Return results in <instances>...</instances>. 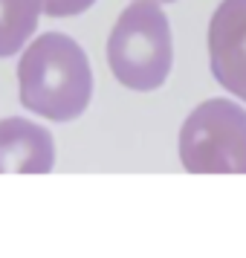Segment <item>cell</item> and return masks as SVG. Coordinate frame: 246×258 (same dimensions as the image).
<instances>
[{"instance_id": "obj_1", "label": "cell", "mask_w": 246, "mask_h": 258, "mask_svg": "<svg viewBox=\"0 0 246 258\" xmlns=\"http://www.w3.org/2000/svg\"><path fill=\"white\" fill-rule=\"evenodd\" d=\"M21 105L52 122L78 119L93 96L90 61L70 35L44 32L26 47L18 64Z\"/></svg>"}, {"instance_id": "obj_2", "label": "cell", "mask_w": 246, "mask_h": 258, "mask_svg": "<svg viewBox=\"0 0 246 258\" xmlns=\"http://www.w3.org/2000/svg\"><path fill=\"white\" fill-rule=\"evenodd\" d=\"M107 64L130 90L162 87L174 64L171 24L156 0H136L119 15L107 38Z\"/></svg>"}, {"instance_id": "obj_3", "label": "cell", "mask_w": 246, "mask_h": 258, "mask_svg": "<svg viewBox=\"0 0 246 258\" xmlns=\"http://www.w3.org/2000/svg\"><path fill=\"white\" fill-rule=\"evenodd\" d=\"M180 160L188 174H246V110L209 99L180 131Z\"/></svg>"}, {"instance_id": "obj_4", "label": "cell", "mask_w": 246, "mask_h": 258, "mask_svg": "<svg viewBox=\"0 0 246 258\" xmlns=\"http://www.w3.org/2000/svg\"><path fill=\"white\" fill-rule=\"evenodd\" d=\"M209 64L217 84L246 102V0H223L211 15Z\"/></svg>"}, {"instance_id": "obj_5", "label": "cell", "mask_w": 246, "mask_h": 258, "mask_svg": "<svg viewBox=\"0 0 246 258\" xmlns=\"http://www.w3.org/2000/svg\"><path fill=\"white\" fill-rule=\"evenodd\" d=\"M55 142L47 128L24 116L0 119V174H49Z\"/></svg>"}, {"instance_id": "obj_6", "label": "cell", "mask_w": 246, "mask_h": 258, "mask_svg": "<svg viewBox=\"0 0 246 258\" xmlns=\"http://www.w3.org/2000/svg\"><path fill=\"white\" fill-rule=\"evenodd\" d=\"M44 0H0V58H9L38 29Z\"/></svg>"}, {"instance_id": "obj_7", "label": "cell", "mask_w": 246, "mask_h": 258, "mask_svg": "<svg viewBox=\"0 0 246 258\" xmlns=\"http://www.w3.org/2000/svg\"><path fill=\"white\" fill-rule=\"evenodd\" d=\"M96 0H44V12L49 18H72L93 6Z\"/></svg>"}, {"instance_id": "obj_8", "label": "cell", "mask_w": 246, "mask_h": 258, "mask_svg": "<svg viewBox=\"0 0 246 258\" xmlns=\"http://www.w3.org/2000/svg\"><path fill=\"white\" fill-rule=\"evenodd\" d=\"M165 3H168V0H165Z\"/></svg>"}]
</instances>
